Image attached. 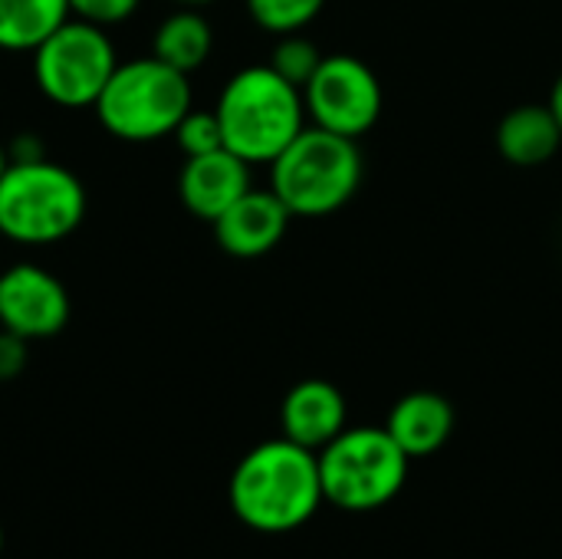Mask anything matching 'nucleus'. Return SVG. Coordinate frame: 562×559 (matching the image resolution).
Listing matches in <instances>:
<instances>
[{"label":"nucleus","mask_w":562,"mask_h":559,"mask_svg":"<svg viewBox=\"0 0 562 559\" xmlns=\"http://www.w3.org/2000/svg\"><path fill=\"white\" fill-rule=\"evenodd\" d=\"M323 59H326V53H319V46H316L310 36H303V30H296V33L277 36L267 66H270L273 72H280L286 82H293V86L303 92V86L313 79V72L319 69Z\"/></svg>","instance_id":"obj_17"},{"label":"nucleus","mask_w":562,"mask_h":559,"mask_svg":"<svg viewBox=\"0 0 562 559\" xmlns=\"http://www.w3.org/2000/svg\"><path fill=\"white\" fill-rule=\"evenodd\" d=\"M290 221H293V214L273 194V188H250L211 227H214L217 247L224 254L254 260V257H263L273 247H280Z\"/></svg>","instance_id":"obj_10"},{"label":"nucleus","mask_w":562,"mask_h":559,"mask_svg":"<svg viewBox=\"0 0 562 559\" xmlns=\"http://www.w3.org/2000/svg\"><path fill=\"white\" fill-rule=\"evenodd\" d=\"M359 185V142L319 125H306L270 161V188L293 217H329L356 198Z\"/></svg>","instance_id":"obj_3"},{"label":"nucleus","mask_w":562,"mask_h":559,"mask_svg":"<svg viewBox=\"0 0 562 559\" xmlns=\"http://www.w3.org/2000/svg\"><path fill=\"white\" fill-rule=\"evenodd\" d=\"M497 152L514 168H540L562 148V125L550 102H524L497 122Z\"/></svg>","instance_id":"obj_14"},{"label":"nucleus","mask_w":562,"mask_h":559,"mask_svg":"<svg viewBox=\"0 0 562 559\" xmlns=\"http://www.w3.org/2000/svg\"><path fill=\"white\" fill-rule=\"evenodd\" d=\"M319 458V481L326 504L339 511H379L398 497L408 481L412 458L392 441L385 428L356 425L336 435Z\"/></svg>","instance_id":"obj_6"},{"label":"nucleus","mask_w":562,"mask_h":559,"mask_svg":"<svg viewBox=\"0 0 562 559\" xmlns=\"http://www.w3.org/2000/svg\"><path fill=\"white\" fill-rule=\"evenodd\" d=\"M550 109H553V115L560 119V125H562V69H560V76H557V82H553V89H550Z\"/></svg>","instance_id":"obj_23"},{"label":"nucleus","mask_w":562,"mask_h":559,"mask_svg":"<svg viewBox=\"0 0 562 559\" xmlns=\"http://www.w3.org/2000/svg\"><path fill=\"white\" fill-rule=\"evenodd\" d=\"M458 415L454 405L431 389H418L402 395L385 422V432L392 435V441L415 461V458H431L438 455L448 438L454 435Z\"/></svg>","instance_id":"obj_13"},{"label":"nucleus","mask_w":562,"mask_h":559,"mask_svg":"<svg viewBox=\"0 0 562 559\" xmlns=\"http://www.w3.org/2000/svg\"><path fill=\"white\" fill-rule=\"evenodd\" d=\"M214 112L224 128V145L250 165H270L306 128L303 92L267 63L234 72Z\"/></svg>","instance_id":"obj_2"},{"label":"nucleus","mask_w":562,"mask_h":559,"mask_svg":"<svg viewBox=\"0 0 562 559\" xmlns=\"http://www.w3.org/2000/svg\"><path fill=\"white\" fill-rule=\"evenodd\" d=\"M346 418H349L346 395L326 379L296 382L280 405L283 438H290L310 451H323L336 435H342L349 428Z\"/></svg>","instance_id":"obj_12"},{"label":"nucleus","mask_w":562,"mask_h":559,"mask_svg":"<svg viewBox=\"0 0 562 559\" xmlns=\"http://www.w3.org/2000/svg\"><path fill=\"white\" fill-rule=\"evenodd\" d=\"M138 3L142 0H69V13L95 26H115L128 20L138 10Z\"/></svg>","instance_id":"obj_20"},{"label":"nucleus","mask_w":562,"mask_h":559,"mask_svg":"<svg viewBox=\"0 0 562 559\" xmlns=\"http://www.w3.org/2000/svg\"><path fill=\"white\" fill-rule=\"evenodd\" d=\"M227 497L244 527L257 534H290L310 524L326 501L319 458L283 435L263 441L237 461Z\"/></svg>","instance_id":"obj_1"},{"label":"nucleus","mask_w":562,"mask_h":559,"mask_svg":"<svg viewBox=\"0 0 562 559\" xmlns=\"http://www.w3.org/2000/svg\"><path fill=\"white\" fill-rule=\"evenodd\" d=\"M303 105L313 125L359 142L382 119L385 96L369 63L352 53H333L303 86Z\"/></svg>","instance_id":"obj_8"},{"label":"nucleus","mask_w":562,"mask_h":559,"mask_svg":"<svg viewBox=\"0 0 562 559\" xmlns=\"http://www.w3.org/2000/svg\"><path fill=\"white\" fill-rule=\"evenodd\" d=\"M26 346L30 343L23 336L0 329V382H10L26 369Z\"/></svg>","instance_id":"obj_21"},{"label":"nucleus","mask_w":562,"mask_h":559,"mask_svg":"<svg viewBox=\"0 0 562 559\" xmlns=\"http://www.w3.org/2000/svg\"><path fill=\"white\" fill-rule=\"evenodd\" d=\"M323 7L326 0H247V13L254 16V23L273 36L310 26Z\"/></svg>","instance_id":"obj_18"},{"label":"nucleus","mask_w":562,"mask_h":559,"mask_svg":"<svg viewBox=\"0 0 562 559\" xmlns=\"http://www.w3.org/2000/svg\"><path fill=\"white\" fill-rule=\"evenodd\" d=\"M115 66L119 59L105 26L76 16H69L33 49V82L63 109L95 105Z\"/></svg>","instance_id":"obj_7"},{"label":"nucleus","mask_w":562,"mask_h":559,"mask_svg":"<svg viewBox=\"0 0 562 559\" xmlns=\"http://www.w3.org/2000/svg\"><path fill=\"white\" fill-rule=\"evenodd\" d=\"M171 138L178 142V148L184 152V158H194V155H207V152H217V148H227L224 145V128H221V119L217 112H204V109H188V115L178 122V128L171 132Z\"/></svg>","instance_id":"obj_19"},{"label":"nucleus","mask_w":562,"mask_h":559,"mask_svg":"<svg viewBox=\"0 0 562 559\" xmlns=\"http://www.w3.org/2000/svg\"><path fill=\"white\" fill-rule=\"evenodd\" d=\"M86 217V188L59 161H10L0 175V234L23 247L66 241Z\"/></svg>","instance_id":"obj_4"},{"label":"nucleus","mask_w":562,"mask_h":559,"mask_svg":"<svg viewBox=\"0 0 562 559\" xmlns=\"http://www.w3.org/2000/svg\"><path fill=\"white\" fill-rule=\"evenodd\" d=\"M0 554H3V530H0Z\"/></svg>","instance_id":"obj_26"},{"label":"nucleus","mask_w":562,"mask_h":559,"mask_svg":"<svg viewBox=\"0 0 562 559\" xmlns=\"http://www.w3.org/2000/svg\"><path fill=\"white\" fill-rule=\"evenodd\" d=\"M178 7H194V10H201V7H211L214 0H175Z\"/></svg>","instance_id":"obj_24"},{"label":"nucleus","mask_w":562,"mask_h":559,"mask_svg":"<svg viewBox=\"0 0 562 559\" xmlns=\"http://www.w3.org/2000/svg\"><path fill=\"white\" fill-rule=\"evenodd\" d=\"M92 109L102 128L119 142H158L188 115L191 82L188 72L161 63L158 56L128 59L115 66Z\"/></svg>","instance_id":"obj_5"},{"label":"nucleus","mask_w":562,"mask_h":559,"mask_svg":"<svg viewBox=\"0 0 562 559\" xmlns=\"http://www.w3.org/2000/svg\"><path fill=\"white\" fill-rule=\"evenodd\" d=\"M72 313L59 277L36 264H13L0 273V329L33 339H49L66 329Z\"/></svg>","instance_id":"obj_9"},{"label":"nucleus","mask_w":562,"mask_h":559,"mask_svg":"<svg viewBox=\"0 0 562 559\" xmlns=\"http://www.w3.org/2000/svg\"><path fill=\"white\" fill-rule=\"evenodd\" d=\"M211 49H214V30L207 16L194 7H178L175 13H168L151 40V56H158L161 63L181 72L201 69Z\"/></svg>","instance_id":"obj_15"},{"label":"nucleus","mask_w":562,"mask_h":559,"mask_svg":"<svg viewBox=\"0 0 562 559\" xmlns=\"http://www.w3.org/2000/svg\"><path fill=\"white\" fill-rule=\"evenodd\" d=\"M7 155H10V161H36V158H46V148H43V142L33 132H20L7 145Z\"/></svg>","instance_id":"obj_22"},{"label":"nucleus","mask_w":562,"mask_h":559,"mask_svg":"<svg viewBox=\"0 0 562 559\" xmlns=\"http://www.w3.org/2000/svg\"><path fill=\"white\" fill-rule=\"evenodd\" d=\"M7 165H10V155H7V145L0 142V175L7 171Z\"/></svg>","instance_id":"obj_25"},{"label":"nucleus","mask_w":562,"mask_h":559,"mask_svg":"<svg viewBox=\"0 0 562 559\" xmlns=\"http://www.w3.org/2000/svg\"><path fill=\"white\" fill-rule=\"evenodd\" d=\"M69 16V0H0V49L33 53Z\"/></svg>","instance_id":"obj_16"},{"label":"nucleus","mask_w":562,"mask_h":559,"mask_svg":"<svg viewBox=\"0 0 562 559\" xmlns=\"http://www.w3.org/2000/svg\"><path fill=\"white\" fill-rule=\"evenodd\" d=\"M254 188L250 161L234 155L231 148H217L207 155L184 158L178 171V198L198 221L214 224L237 198Z\"/></svg>","instance_id":"obj_11"}]
</instances>
